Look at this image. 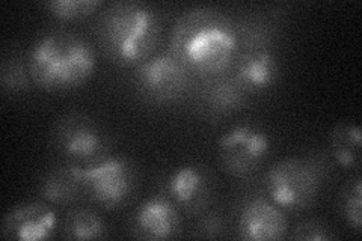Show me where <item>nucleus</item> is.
Here are the masks:
<instances>
[{
    "label": "nucleus",
    "instance_id": "nucleus-12",
    "mask_svg": "<svg viewBox=\"0 0 362 241\" xmlns=\"http://www.w3.org/2000/svg\"><path fill=\"white\" fill-rule=\"evenodd\" d=\"M58 228L59 219L53 205L30 201L13 206L4 216L0 233L6 240L38 241L52 238Z\"/></svg>",
    "mask_w": 362,
    "mask_h": 241
},
{
    "label": "nucleus",
    "instance_id": "nucleus-14",
    "mask_svg": "<svg viewBox=\"0 0 362 241\" xmlns=\"http://www.w3.org/2000/svg\"><path fill=\"white\" fill-rule=\"evenodd\" d=\"M231 68L247 94L266 93L278 83L281 76L279 59L270 49L242 50Z\"/></svg>",
    "mask_w": 362,
    "mask_h": 241
},
{
    "label": "nucleus",
    "instance_id": "nucleus-22",
    "mask_svg": "<svg viewBox=\"0 0 362 241\" xmlns=\"http://www.w3.org/2000/svg\"><path fill=\"white\" fill-rule=\"evenodd\" d=\"M226 234H228V219L221 210H206L201 213L192 228V237L201 240L223 238Z\"/></svg>",
    "mask_w": 362,
    "mask_h": 241
},
{
    "label": "nucleus",
    "instance_id": "nucleus-15",
    "mask_svg": "<svg viewBox=\"0 0 362 241\" xmlns=\"http://www.w3.org/2000/svg\"><path fill=\"white\" fill-rule=\"evenodd\" d=\"M81 169L65 162L49 169L38 182L41 199L53 206H68L85 198Z\"/></svg>",
    "mask_w": 362,
    "mask_h": 241
},
{
    "label": "nucleus",
    "instance_id": "nucleus-18",
    "mask_svg": "<svg viewBox=\"0 0 362 241\" xmlns=\"http://www.w3.org/2000/svg\"><path fill=\"white\" fill-rule=\"evenodd\" d=\"M106 235L105 219L88 206H74L62 222V238L65 240H101Z\"/></svg>",
    "mask_w": 362,
    "mask_h": 241
},
{
    "label": "nucleus",
    "instance_id": "nucleus-3",
    "mask_svg": "<svg viewBox=\"0 0 362 241\" xmlns=\"http://www.w3.org/2000/svg\"><path fill=\"white\" fill-rule=\"evenodd\" d=\"M95 32L107 59L122 66H136L157 49L163 20L150 4L119 0L107 5L98 16Z\"/></svg>",
    "mask_w": 362,
    "mask_h": 241
},
{
    "label": "nucleus",
    "instance_id": "nucleus-6",
    "mask_svg": "<svg viewBox=\"0 0 362 241\" xmlns=\"http://www.w3.org/2000/svg\"><path fill=\"white\" fill-rule=\"evenodd\" d=\"M134 93L153 106H171L195 85V76L173 53H158L138 64L132 73Z\"/></svg>",
    "mask_w": 362,
    "mask_h": 241
},
{
    "label": "nucleus",
    "instance_id": "nucleus-20",
    "mask_svg": "<svg viewBox=\"0 0 362 241\" xmlns=\"http://www.w3.org/2000/svg\"><path fill=\"white\" fill-rule=\"evenodd\" d=\"M338 206L346 225L359 234L362 225V181L359 174L350 177L341 187Z\"/></svg>",
    "mask_w": 362,
    "mask_h": 241
},
{
    "label": "nucleus",
    "instance_id": "nucleus-23",
    "mask_svg": "<svg viewBox=\"0 0 362 241\" xmlns=\"http://www.w3.org/2000/svg\"><path fill=\"white\" fill-rule=\"evenodd\" d=\"M291 240H308V241H327L337 240L338 235L334 231V228L319 217L313 219L300 221L296 226L291 229L290 234Z\"/></svg>",
    "mask_w": 362,
    "mask_h": 241
},
{
    "label": "nucleus",
    "instance_id": "nucleus-10",
    "mask_svg": "<svg viewBox=\"0 0 362 241\" xmlns=\"http://www.w3.org/2000/svg\"><path fill=\"white\" fill-rule=\"evenodd\" d=\"M129 228L132 235L139 240H173L181 234L183 219L178 206L163 192L136 206Z\"/></svg>",
    "mask_w": 362,
    "mask_h": 241
},
{
    "label": "nucleus",
    "instance_id": "nucleus-1",
    "mask_svg": "<svg viewBox=\"0 0 362 241\" xmlns=\"http://www.w3.org/2000/svg\"><path fill=\"white\" fill-rule=\"evenodd\" d=\"M169 53L194 76L223 74L240 53L235 20L216 6H192L174 23Z\"/></svg>",
    "mask_w": 362,
    "mask_h": 241
},
{
    "label": "nucleus",
    "instance_id": "nucleus-2",
    "mask_svg": "<svg viewBox=\"0 0 362 241\" xmlns=\"http://www.w3.org/2000/svg\"><path fill=\"white\" fill-rule=\"evenodd\" d=\"M26 62L33 85L49 93H62L86 83L97 59L94 45L81 33L50 28L32 41Z\"/></svg>",
    "mask_w": 362,
    "mask_h": 241
},
{
    "label": "nucleus",
    "instance_id": "nucleus-7",
    "mask_svg": "<svg viewBox=\"0 0 362 241\" xmlns=\"http://www.w3.org/2000/svg\"><path fill=\"white\" fill-rule=\"evenodd\" d=\"M85 198L103 210L129 205L139 190V170L129 157L110 155L95 165L82 166Z\"/></svg>",
    "mask_w": 362,
    "mask_h": 241
},
{
    "label": "nucleus",
    "instance_id": "nucleus-13",
    "mask_svg": "<svg viewBox=\"0 0 362 241\" xmlns=\"http://www.w3.org/2000/svg\"><path fill=\"white\" fill-rule=\"evenodd\" d=\"M246 89L233 74L204 77L197 86L195 102L206 118L222 119L233 117L247 105Z\"/></svg>",
    "mask_w": 362,
    "mask_h": 241
},
{
    "label": "nucleus",
    "instance_id": "nucleus-4",
    "mask_svg": "<svg viewBox=\"0 0 362 241\" xmlns=\"http://www.w3.org/2000/svg\"><path fill=\"white\" fill-rule=\"evenodd\" d=\"M325 182V165L317 157H286L269 166L263 177L267 198L281 210H308Z\"/></svg>",
    "mask_w": 362,
    "mask_h": 241
},
{
    "label": "nucleus",
    "instance_id": "nucleus-8",
    "mask_svg": "<svg viewBox=\"0 0 362 241\" xmlns=\"http://www.w3.org/2000/svg\"><path fill=\"white\" fill-rule=\"evenodd\" d=\"M270 151V134L254 122L233 125L218 141L219 163L234 178L252 177L266 163Z\"/></svg>",
    "mask_w": 362,
    "mask_h": 241
},
{
    "label": "nucleus",
    "instance_id": "nucleus-11",
    "mask_svg": "<svg viewBox=\"0 0 362 241\" xmlns=\"http://www.w3.org/2000/svg\"><path fill=\"white\" fill-rule=\"evenodd\" d=\"M288 223L284 210L267 196L254 194L243 199L235 216V234L246 241L281 240L287 235Z\"/></svg>",
    "mask_w": 362,
    "mask_h": 241
},
{
    "label": "nucleus",
    "instance_id": "nucleus-5",
    "mask_svg": "<svg viewBox=\"0 0 362 241\" xmlns=\"http://www.w3.org/2000/svg\"><path fill=\"white\" fill-rule=\"evenodd\" d=\"M50 145L62 162L89 166L112 155L113 139L89 113L71 110L54 121L50 131Z\"/></svg>",
    "mask_w": 362,
    "mask_h": 241
},
{
    "label": "nucleus",
    "instance_id": "nucleus-9",
    "mask_svg": "<svg viewBox=\"0 0 362 241\" xmlns=\"http://www.w3.org/2000/svg\"><path fill=\"white\" fill-rule=\"evenodd\" d=\"M216 182L213 172L201 163L175 167L166 178L165 193L187 216H199L214 198Z\"/></svg>",
    "mask_w": 362,
    "mask_h": 241
},
{
    "label": "nucleus",
    "instance_id": "nucleus-16",
    "mask_svg": "<svg viewBox=\"0 0 362 241\" xmlns=\"http://www.w3.org/2000/svg\"><path fill=\"white\" fill-rule=\"evenodd\" d=\"M237 35H239L240 50H263L270 49L278 38L275 20L269 16L251 13L235 20Z\"/></svg>",
    "mask_w": 362,
    "mask_h": 241
},
{
    "label": "nucleus",
    "instance_id": "nucleus-21",
    "mask_svg": "<svg viewBox=\"0 0 362 241\" xmlns=\"http://www.w3.org/2000/svg\"><path fill=\"white\" fill-rule=\"evenodd\" d=\"M50 16L62 21L82 20L105 6L103 0H49L42 4Z\"/></svg>",
    "mask_w": 362,
    "mask_h": 241
},
{
    "label": "nucleus",
    "instance_id": "nucleus-17",
    "mask_svg": "<svg viewBox=\"0 0 362 241\" xmlns=\"http://www.w3.org/2000/svg\"><path fill=\"white\" fill-rule=\"evenodd\" d=\"M331 155L343 169H358L361 165V129L350 121L338 122L329 134Z\"/></svg>",
    "mask_w": 362,
    "mask_h": 241
},
{
    "label": "nucleus",
    "instance_id": "nucleus-19",
    "mask_svg": "<svg viewBox=\"0 0 362 241\" xmlns=\"http://www.w3.org/2000/svg\"><path fill=\"white\" fill-rule=\"evenodd\" d=\"M32 78L29 74V68L26 57L20 52H11L4 57L2 66H0V86L4 94L16 95L29 90Z\"/></svg>",
    "mask_w": 362,
    "mask_h": 241
}]
</instances>
